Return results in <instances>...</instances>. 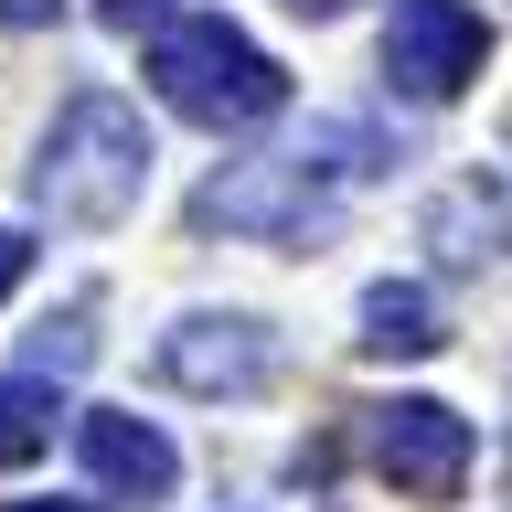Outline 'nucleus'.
<instances>
[{"label": "nucleus", "instance_id": "obj_13", "mask_svg": "<svg viewBox=\"0 0 512 512\" xmlns=\"http://www.w3.org/2000/svg\"><path fill=\"white\" fill-rule=\"evenodd\" d=\"M160 11H171V0H96V22H107V32H139V22H160Z\"/></svg>", "mask_w": 512, "mask_h": 512}, {"label": "nucleus", "instance_id": "obj_12", "mask_svg": "<svg viewBox=\"0 0 512 512\" xmlns=\"http://www.w3.org/2000/svg\"><path fill=\"white\" fill-rule=\"evenodd\" d=\"M22 278H32V235H22V224H0V299H11Z\"/></svg>", "mask_w": 512, "mask_h": 512}, {"label": "nucleus", "instance_id": "obj_2", "mask_svg": "<svg viewBox=\"0 0 512 512\" xmlns=\"http://www.w3.org/2000/svg\"><path fill=\"white\" fill-rule=\"evenodd\" d=\"M150 118L128 107L118 86H75L32 139V203L64 224V235H107V224L139 214L150 192Z\"/></svg>", "mask_w": 512, "mask_h": 512}, {"label": "nucleus", "instance_id": "obj_16", "mask_svg": "<svg viewBox=\"0 0 512 512\" xmlns=\"http://www.w3.org/2000/svg\"><path fill=\"white\" fill-rule=\"evenodd\" d=\"M0 512H96V502H0Z\"/></svg>", "mask_w": 512, "mask_h": 512}, {"label": "nucleus", "instance_id": "obj_5", "mask_svg": "<svg viewBox=\"0 0 512 512\" xmlns=\"http://www.w3.org/2000/svg\"><path fill=\"white\" fill-rule=\"evenodd\" d=\"M363 459L406 502H459L470 459H480V427L459 406H438V395H384V406H363Z\"/></svg>", "mask_w": 512, "mask_h": 512}, {"label": "nucleus", "instance_id": "obj_10", "mask_svg": "<svg viewBox=\"0 0 512 512\" xmlns=\"http://www.w3.org/2000/svg\"><path fill=\"white\" fill-rule=\"evenodd\" d=\"M64 427V395L54 374H0V470H22V459H43Z\"/></svg>", "mask_w": 512, "mask_h": 512}, {"label": "nucleus", "instance_id": "obj_14", "mask_svg": "<svg viewBox=\"0 0 512 512\" xmlns=\"http://www.w3.org/2000/svg\"><path fill=\"white\" fill-rule=\"evenodd\" d=\"M0 22H11V32H43V22H64V0H0Z\"/></svg>", "mask_w": 512, "mask_h": 512}, {"label": "nucleus", "instance_id": "obj_4", "mask_svg": "<svg viewBox=\"0 0 512 512\" xmlns=\"http://www.w3.org/2000/svg\"><path fill=\"white\" fill-rule=\"evenodd\" d=\"M150 384H171L192 406H246L278 384V331L256 310H182L150 342Z\"/></svg>", "mask_w": 512, "mask_h": 512}, {"label": "nucleus", "instance_id": "obj_6", "mask_svg": "<svg viewBox=\"0 0 512 512\" xmlns=\"http://www.w3.org/2000/svg\"><path fill=\"white\" fill-rule=\"evenodd\" d=\"M491 64V22L470 0H395L384 11V86L406 107H448L470 96V75Z\"/></svg>", "mask_w": 512, "mask_h": 512}, {"label": "nucleus", "instance_id": "obj_15", "mask_svg": "<svg viewBox=\"0 0 512 512\" xmlns=\"http://www.w3.org/2000/svg\"><path fill=\"white\" fill-rule=\"evenodd\" d=\"M288 11H299V22H342L352 0H288Z\"/></svg>", "mask_w": 512, "mask_h": 512}, {"label": "nucleus", "instance_id": "obj_11", "mask_svg": "<svg viewBox=\"0 0 512 512\" xmlns=\"http://www.w3.org/2000/svg\"><path fill=\"white\" fill-rule=\"evenodd\" d=\"M22 352H32V374H54V384H64V374H86V363H96V310H86V299H75V310H54Z\"/></svg>", "mask_w": 512, "mask_h": 512}, {"label": "nucleus", "instance_id": "obj_7", "mask_svg": "<svg viewBox=\"0 0 512 512\" xmlns=\"http://www.w3.org/2000/svg\"><path fill=\"white\" fill-rule=\"evenodd\" d=\"M416 246H427V267H448V278L502 267V256H512V182H502V171H459V182H438L427 214H416Z\"/></svg>", "mask_w": 512, "mask_h": 512}, {"label": "nucleus", "instance_id": "obj_8", "mask_svg": "<svg viewBox=\"0 0 512 512\" xmlns=\"http://www.w3.org/2000/svg\"><path fill=\"white\" fill-rule=\"evenodd\" d=\"M75 459H86L96 491H118V502H171V480H182V448L160 416H128V406H86L75 416Z\"/></svg>", "mask_w": 512, "mask_h": 512}, {"label": "nucleus", "instance_id": "obj_9", "mask_svg": "<svg viewBox=\"0 0 512 512\" xmlns=\"http://www.w3.org/2000/svg\"><path fill=\"white\" fill-rule=\"evenodd\" d=\"M363 363H427V352L448 342V320H438V288L427 278H374L363 288Z\"/></svg>", "mask_w": 512, "mask_h": 512}, {"label": "nucleus", "instance_id": "obj_1", "mask_svg": "<svg viewBox=\"0 0 512 512\" xmlns=\"http://www.w3.org/2000/svg\"><path fill=\"white\" fill-rule=\"evenodd\" d=\"M395 160H406V150L384 139V118L331 107V118H310L288 150L224 160L214 182L192 192V224H203V235H246V246H310V235H331V224H342L352 192L384 182Z\"/></svg>", "mask_w": 512, "mask_h": 512}, {"label": "nucleus", "instance_id": "obj_3", "mask_svg": "<svg viewBox=\"0 0 512 512\" xmlns=\"http://www.w3.org/2000/svg\"><path fill=\"white\" fill-rule=\"evenodd\" d=\"M150 86H160V107L192 118V128H256V118L288 107L278 54H267L256 32H235L224 11H192V22L150 32Z\"/></svg>", "mask_w": 512, "mask_h": 512}]
</instances>
